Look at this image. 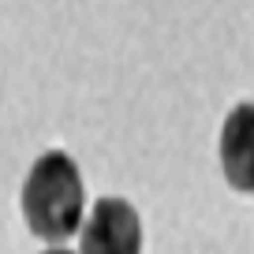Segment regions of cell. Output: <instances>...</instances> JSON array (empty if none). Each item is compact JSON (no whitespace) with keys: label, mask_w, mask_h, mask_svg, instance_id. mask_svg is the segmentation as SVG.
Instances as JSON below:
<instances>
[{"label":"cell","mask_w":254,"mask_h":254,"mask_svg":"<svg viewBox=\"0 0 254 254\" xmlns=\"http://www.w3.org/2000/svg\"><path fill=\"white\" fill-rule=\"evenodd\" d=\"M19 209L26 228L45 243H64L79 232L86 217V187L71 153L45 150L34 161L19 190Z\"/></svg>","instance_id":"1"},{"label":"cell","mask_w":254,"mask_h":254,"mask_svg":"<svg viewBox=\"0 0 254 254\" xmlns=\"http://www.w3.org/2000/svg\"><path fill=\"white\" fill-rule=\"evenodd\" d=\"M82 254H142V217L127 198L94 202L90 217L79 224Z\"/></svg>","instance_id":"2"},{"label":"cell","mask_w":254,"mask_h":254,"mask_svg":"<svg viewBox=\"0 0 254 254\" xmlns=\"http://www.w3.org/2000/svg\"><path fill=\"white\" fill-rule=\"evenodd\" d=\"M221 168L236 190H254V109L239 101L221 127Z\"/></svg>","instance_id":"3"},{"label":"cell","mask_w":254,"mask_h":254,"mask_svg":"<svg viewBox=\"0 0 254 254\" xmlns=\"http://www.w3.org/2000/svg\"><path fill=\"white\" fill-rule=\"evenodd\" d=\"M45 254H71V251H64V247H53V251H45Z\"/></svg>","instance_id":"4"}]
</instances>
